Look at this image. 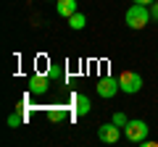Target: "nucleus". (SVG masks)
<instances>
[{
	"instance_id": "obj_1",
	"label": "nucleus",
	"mask_w": 158,
	"mask_h": 147,
	"mask_svg": "<svg viewBox=\"0 0 158 147\" xmlns=\"http://www.w3.org/2000/svg\"><path fill=\"white\" fill-rule=\"evenodd\" d=\"M124 21H127V26H129V29H145L148 24L153 21L150 6H142V3L129 6V8H127V13H124Z\"/></svg>"
},
{
	"instance_id": "obj_2",
	"label": "nucleus",
	"mask_w": 158,
	"mask_h": 147,
	"mask_svg": "<svg viewBox=\"0 0 158 147\" xmlns=\"http://www.w3.org/2000/svg\"><path fill=\"white\" fill-rule=\"evenodd\" d=\"M95 92L103 97V100H111V97H116L118 92H121L118 76H103V79H98V84H95Z\"/></svg>"
},
{
	"instance_id": "obj_3",
	"label": "nucleus",
	"mask_w": 158,
	"mask_h": 147,
	"mask_svg": "<svg viewBox=\"0 0 158 147\" xmlns=\"http://www.w3.org/2000/svg\"><path fill=\"white\" fill-rule=\"evenodd\" d=\"M118 84H121V92H127V95H137V92L142 89V76L137 71H124L121 76H118Z\"/></svg>"
},
{
	"instance_id": "obj_4",
	"label": "nucleus",
	"mask_w": 158,
	"mask_h": 147,
	"mask_svg": "<svg viewBox=\"0 0 158 147\" xmlns=\"http://www.w3.org/2000/svg\"><path fill=\"white\" fill-rule=\"evenodd\" d=\"M124 137L129 142H135V145H142L148 137V124L145 121H129V124L124 126Z\"/></svg>"
},
{
	"instance_id": "obj_5",
	"label": "nucleus",
	"mask_w": 158,
	"mask_h": 147,
	"mask_svg": "<svg viewBox=\"0 0 158 147\" xmlns=\"http://www.w3.org/2000/svg\"><path fill=\"white\" fill-rule=\"evenodd\" d=\"M27 89L32 92V95H45L48 89H50V76L48 74H32L27 81Z\"/></svg>"
},
{
	"instance_id": "obj_6",
	"label": "nucleus",
	"mask_w": 158,
	"mask_h": 147,
	"mask_svg": "<svg viewBox=\"0 0 158 147\" xmlns=\"http://www.w3.org/2000/svg\"><path fill=\"white\" fill-rule=\"evenodd\" d=\"M118 137H121V126H116L111 121V124H100V129H98V139L106 142V145H116Z\"/></svg>"
},
{
	"instance_id": "obj_7",
	"label": "nucleus",
	"mask_w": 158,
	"mask_h": 147,
	"mask_svg": "<svg viewBox=\"0 0 158 147\" xmlns=\"http://www.w3.org/2000/svg\"><path fill=\"white\" fill-rule=\"evenodd\" d=\"M56 11H58V16L69 18L79 11V6H77V0H56Z\"/></svg>"
},
{
	"instance_id": "obj_8",
	"label": "nucleus",
	"mask_w": 158,
	"mask_h": 147,
	"mask_svg": "<svg viewBox=\"0 0 158 147\" xmlns=\"http://www.w3.org/2000/svg\"><path fill=\"white\" fill-rule=\"evenodd\" d=\"M90 97H87V95H74V110H77V113L79 116H87V113H90Z\"/></svg>"
},
{
	"instance_id": "obj_9",
	"label": "nucleus",
	"mask_w": 158,
	"mask_h": 147,
	"mask_svg": "<svg viewBox=\"0 0 158 147\" xmlns=\"http://www.w3.org/2000/svg\"><path fill=\"white\" fill-rule=\"evenodd\" d=\"M85 24H87V18H85V13H74V16H69V26H71V29H77V32H79V29H85Z\"/></svg>"
},
{
	"instance_id": "obj_10",
	"label": "nucleus",
	"mask_w": 158,
	"mask_h": 147,
	"mask_svg": "<svg viewBox=\"0 0 158 147\" xmlns=\"http://www.w3.org/2000/svg\"><path fill=\"white\" fill-rule=\"evenodd\" d=\"M48 118H50L53 124H56V121H63V118H66V110H63V108H58V105H53L50 110H48Z\"/></svg>"
},
{
	"instance_id": "obj_11",
	"label": "nucleus",
	"mask_w": 158,
	"mask_h": 147,
	"mask_svg": "<svg viewBox=\"0 0 158 147\" xmlns=\"http://www.w3.org/2000/svg\"><path fill=\"white\" fill-rule=\"evenodd\" d=\"M111 121H113V124H116V126H121V129H124V126L129 124V118H127V116L121 113V110H116V113L111 116Z\"/></svg>"
},
{
	"instance_id": "obj_12",
	"label": "nucleus",
	"mask_w": 158,
	"mask_h": 147,
	"mask_svg": "<svg viewBox=\"0 0 158 147\" xmlns=\"http://www.w3.org/2000/svg\"><path fill=\"white\" fill-rule=\"evenodd\" d=\"M21 124H24V116H19V113H11V116H8V126L16 129V126H21Z\"/></svg>"
},
{
	"instance_id": "obj_13",
	"label": "nucleus",
	"mask_w": 158,
	"mask_h": 147,
	"mask_svg": "<svg viewBox=\"0 0 158 147\" xmlns=\"http://www.w3.org/2000/svg\"><path fill=\"white\" fill-rule=\"evenodd\" d=\"M48 76H50V79H61V76H63V71H61L58 66H50V68H48Z\"/></svg>"
},
{
	"instance_id": "obj_14",
	"label": "nucleus",
	"mask_w": 158,
	"mask_h": 147,
	"mask_svg": "<svg viewBox=\"0 0 158 147\" xmlns=\"http://www.w3.org/2000/svg\"><path fill=\"white\" fill-rule=\"evenodd\" d=\"M150 16H153V21H158V0L150 6Z\"/></svg>"
},
{
	"instance_id": "obj_15",
	"label": "nucleus",
	"mask_w": 158,
	"mask_h": 147,
	"mask_svg": "<svg viewBox=\"0 0 158 147\" xmlns=\"http://www.w3.org/2000/svg\"><path fill=\"white\" fill-rule=\"evenodd\" d=\"M132 3H142V6H153L156 0H132Z\"/></svg>"
},
{
	"instance_id": "obj_16",
	"label": "nucleus",
	"mask_w": 158,
	"mask_h": 147,
	"mask_svg": "<svg viewBox=\"0 0 158 147\" xmlns=\"http://www.w3.org/2000/svg\"><path fill=\"white\" fill-rule=\"evenodd\" d=\"M53 3H56V0H53Z\"/></svg>"
}]
</instances>
